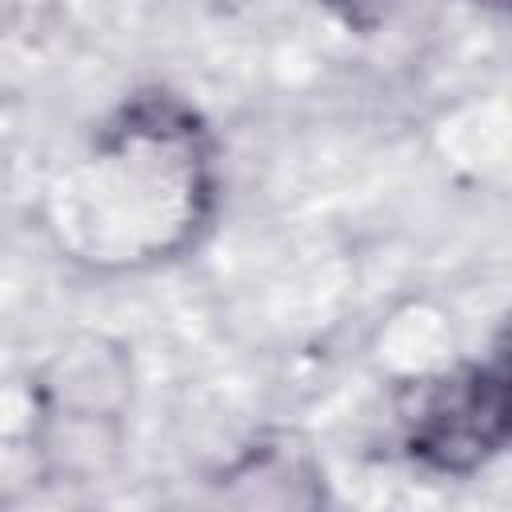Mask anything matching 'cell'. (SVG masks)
<instances>
[{
  "label": "cell",
  "mask_w": 512,
  "mask_h": 512,
  "mask_svg": "<svg viewBox=\"0 0 512 512\" xmlns=\"http://www.w3.org/2000/svg\"><path fill=\"white\" fill-rule=\"evenodd\" d=\"M476 8H488V12H504V0H468Z\"/></svg>",
  "instance_id": "cell-4"
},
{
  "label": "cell",
  "mask_w": 512,
  "mask_h": 512,
  "mask_svg": "<svg viewBox=\"0 0 512 512\" xmlns=\"http://www.w3.org/2000/svg\"><path fill=\"white\" fill-rule=\"evenodd\" d=\"M320 4H324V12H328L340 28L368 36V32L384 28L408 0H320Z\"/></svg>",
  "instance_id": "cell-3"
},
{
  "label": "cell",
  "mask_w": 512,
  "mask_h": 512,
  "mask_svg": "<svg viewBox=\"0 0 512 512\" xmlns=\"http://www.w3.org/2000/svg\"><path fill=\"white\" fill-rule=\"evenodd\" d=\"M508 440V360H484L416 376L392 396V448L432 476H476Z\"/></svg>",
  "instance_id": "cell-2"
},
{
  "label": "cell",
  "mask_w": 512,
  "mask_h": 512,
  "mask_svg": "<svg viewBox=\"0 0 512 512\" xmlns=\"http://www.w3.org/2000/svg\"><path fill=\"white\" fill-rule=\"evenodd\" d=\"M220 152L204 116L168 88L116 104L48 192L56 244L88 268H152L212 228Z\"/></svg>",
  "instance_id": "cell-1"
}]
</instances>
